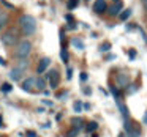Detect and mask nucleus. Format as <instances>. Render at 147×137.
Segmentation results:
<instances>
[{"label":"nucleus","instance_id":"20e7f679","mask_svg":"<svg viewBox=\"0 0 147 137\" xmlns=\"http://www.w3.org/2000/svg\"><path fill=\"white\" fill-rule=\"evenodd\" d=\"M48 77H49V87H51V88H57V87H59V82H60V77H59V73H57V71H55V70L49 71Z\"/></svg>","mask_w":147,"mask_h":137},{"label":"nucleus","instance_id":"423d86ee","mask_svg":"<svg viewBox=\"0 0 147 137\" xmlns=\"http://www.w3.org/2000/svg\"><path fill=\"white\" fill-rule=\"evenodd\" d=\"M106 10H108V3H106V0H96L95 3H93V11H95V13L103 14Z\"/></svg>","mask_w":147,"mask_h":137},{"label":"nucleus","instance_id":"4be33fe9","mask_svg":"<svg viewBox=\"0 0 147 137\" xmlns=\"http://www.w3.org/2000/svg\"><path fill=\"white\" fill-rule=\"evenodd\" d=\"M71 77H73V70H71V68H68V70H67V79L70 80Z\"/></svg>","mask_w":147,"mask_h":137},{"label":"nucleus","instance_id":"2eb2a0df","mask_svg":"<svg viewBox=\"0 0 147 137\" xmlns=\"http://www.w3.org/2000/svg\"><path fill=\"white\" fill-rule=\"evenodd\" d=\"M119 84H120V85L122 87H125V85H127V84H128V79H127V76H119Z\"/></svg>","mask_w":147,"mask_h":137},{"label":"nucleus","instance_id":"9b49d317","mask_svg":"<svg viewBox=\"0 0 147 137\" xmlns=\"http://www.w3.org/2000/svg\"><path fill=\"white\" fill-rule=\"evenodd\" d=\"M35 87L38 90H45V87H46V80L43 79V77H40V79H35Z\"/></svg>","mask_w":147,"mask_h":137},{"label":"nucleus","instance_id":"a878e982","mask_svg":"<svg viewBox=\"0 0 147 137\" xmlns=\"http://www.w3.org/2000/svg\"><path fill=\"white\" fill-rule=\"evenodd\" d=\"M43 104H45V106H52V101H48V99H43Z\"/></svg>","mask_w":147,"mask_h":137},{"label":"nucleus","instance_id":"0eeeda50","mask_svg":"<svg viewBox=\"0 0 147 137\" xmlns=\"http://www.w3.org/2000/svg\"><path fill=\"white\" fill-rule=\"evenodd\" d=\"M49 65H51V58H49V57H43L41 60L38 61V66H36V71H38V74L45 73V71L49 68Z\"/></svg>","mask_w":147,"mask_h":137},{"label":"nucleus","instance_id":"9d476101","mask_svg":"<svg viewBox=\"0 0 147 137\" xmlns=\"http://www.w3.org/2000/svg\"><path fill=\"white\" fill-rule=\"evenodd\" d=\"M131 13H133V10H131V8H127V10H123V11L119 13V17H120V21L123 22V21H127L128 17L131 16Z\"/></svg>","mask_w":147,"mask_h":137},{"label":"nucleus","instance_id":"ddd939ff","mask_svg":"<svg viewBox=\"0 0 147 137\" xmlns=\"http://www.w3.org/2000/svg\"><path fill=\"white\" fill-rule=\"evenodd\" d=\"M71 44H73L74 47H78V49H84V43H82V41H79L78 38H74L73 41H71Z\"/></svg>","mask_w":147,"mask_h":137},{"label":"nucleus","instance_id":"f8f14e48","mask_svg":"<svg viewBox=\"0 0 147 137\" xmlns=\"http://www.w3.org/2000/svg\"><path fill=\"white\" fill-rule=\"evenodd\" d=\"M86 129H87V132H92V131L98 129V123H96V121H90V123H87Z\"/></svg>","mask_w":147,"mask_h":137},{"label":"nucleus","instance_id":"7ed1b4c3","mask_svg":"<svg viewBox=\"0 0 147 137\" xmlns=\"http://www.w3.org/2000/svg\"><path fill=\"white\" fill-rule=\"evenodd\" d=\"M16 41H18V36H16L14 32H7V33H3V36H2V43H3L5 46H13Z\"/></svg>","mask_w":147,"mask_h":137},{"label":"nucleus","instance_id":"c756f323","mask_svg":"<svg viewBox=\"0 0 147 137\" xmlns=\"http://www.w3.org/2000/svg\"><path fill=\"white\" fill-rule=\"evenodd\" d=\"M84 93H86V95H90L92 92H90V88H86V90H84Z\"/></svg>","mask_w":147,"mask_h":137},{"label":"nucleus","instance_id":"2f4dec72","mask_svg":"<svg viewBox=\"0 0 147 137\" xmlns=\"http://www.w3.org/2000/svg\"><path fill=\"white\" fill-rule=\"evenodd\" d=\"M119 137H127V136H125V134H120V136H119Z\"/></svg>","mask_w":147,"mask_h":137},{"label":"nucleus","instance_id":"39448f33","mask_svg":"<svg viewBox=\"0 0 147 137\" xmlns=\"http://www.w3.org/2000/svg\"><path fill=\"white\" fill-rule=\"evenodd\" d=\"M24 73H26V70H21L19 66H16V68H13V70L10 71V79L14 80V82H18V80L22 79Z\"/></svg>","mask_w":147,"mask_h":137},{"label":"nucleus","instance_id":"dca6fc26","mask_svg":"<svg viewBox=\"0 0 147 137\" xmlns=\"http://www.w3.org/2000/svg\"><path fill=\"white\" fill-rule=\"evenodd\" d=\"M11 88H13V87H11L10 84H2V92L3 93H10Z\"/></svg>","mask_w":147,"mask_h":137},{"label":"nucleus","instance_id":"b1692460","mask_svg":"<svg viewBox=\"0 0 147 137\" xmlns=\"http://www.w3.org/2000/svg\"><path fill=\"white\" fill-rule=\"evenodd\" d=\"M26 136L27 137H36V134H35V131H27Z\"/></svg>","mask_w":147,"mask_h":137},{"label":"nucleus","instance_id":"393cba45","mask_svg":"<svg viewBox=\"0 0 147 137\" xmlns=\"http://www.w3.org/2000/svg\"><path fill=\"white\" fill-rule=\"evenodd\" d=\"M87 77H89V76H87V73H81V80H82V82H86Z\"/></svg>","mask_w":147,"mask_h":137},{"label":"nucleus","instance_id":"5701e85b","mask_svg":"<svg viewBox=\"0 0 147 137\" xmlns=\"http://www.w3.org/2000/svg\"><path fill=\"white\" fill-rule=\"evenodd\" d=\"M78 131H79V129H78V128H74V129L71 131V132H68V137H74V136L78 134Z\"/></svg>","mask_w":147,"mask_h":137},{"label":"nucleus","instance_id":"c85d7f7f","mask_svg":"<svg viewBox=\"0 0 147 137\" xmlns=\"http://www.w3.org/2000/svg\"><path fill=\"white\" fill-rule=\"evenodd\" d=\"M142 123L147 124V112H146V115H144V118H142Z\"/></svg>","mask_w":147,"mask_h":137},{"label":"nucleus","instance_id":"aec40b11","mask_svg":"<svg viewBox=\"0 0 147 137\" xmlns=\"http://www.w3.org/2000/svg\"><path fill=\"white\" fill-rule=\"evenodd\" d=\"M73 107H74V112H81V110H82V104H81L79 101H76V102H74V106H73Z\"/></svg>","mask_w":147,"mask_h":137},{"label":"nucleus","instance_id":"cd10ccee","mask_svg":"<svg viewBox=\"0 0 147 137\" xmlns=\"http://www.w3.org/2000/svg\"><path fill=\"white\" fill-rule=\"evenodd\" d=\"M5 63H7V61H5V58H3V57H0V65H2V66H3Z\"/></svg>","mask_w":147,"mask_h":137},{"label":"nucleus","instance_id":"4468645a","mask_svg":"<svg viewBox=\"0 0 147 137\" xmlns=\"http://www.w3.org/2000/svg\"><path fill=\"white\" fill-rule=\"evenodd\" d=\"M71 123L74 124V128H78V129H79V126L84 123V120H82V118H71Z\"/></svg>","mask_w":147,"mask_h":137},{"label":"nucleus","instance_id":"6ab92c4d","mask_svg":"<svg viewBox=\"0 0 147 137\" xmlns=\"http://www.w3.org/2000/svg\"><path fill=\"white\" fill-rule=\"evenodd\" d=\"M60 57H62V60H63V61H68V52H67V49H62Z\"/></svg>","mask_w":147,"mask_h":137},{"label":"nucleus","instance_id":"a211bd4d","mask_svg":"<svg viewBox=\"0 0 147 137\" xmlns=\"http://www.w3.org/2000/svg\"><path fill=\"white\" fill-rule=\"evenodd\" d=\"M7 19H8V16L7 14H0V29L7 24Z\"/></svg>","mask_w":147,"mask_h":137},{"label":"nucleus","instance_id":"f3484780","mask_svg":"<svg viewBox=\"0 0 147 137\" xmlns=\"http://www.w3.org/2000/svg\"><path fill=\"white\" fill-rule=\"evenodd\" d=\"M67 7H68V10H74V8L78 7V0H70Z\"/></svg>","mask_w":147,"mask_h":137},{"label":"nucleus","instance_id":"6e6552de","mask_svg":"<svg viewBox=\"0 0 147 137\" xmlns=\"http://www.w3.org/2000/svg\"><path fill=\"white\" fill-rule=\"evenodd\" d=\"M122 7H123L122 0H114L112 7L109 8V14H111V16H115V14H119V13L122 11Z\"/></svg>","mask_w":147,"mask_h":137},{"label":"nucleus","instance_id":"1a4fd4ad","mask_svg":"<svg viewBox=\"0 0 147 137\" xmlns=\"http://www.w3.org/2000/svg\"><path fill=\"white\" fill-rule=\"evenodd\" d=\"M21 87H22L24 92H32L33 87H35V77H27V79L22 82Z\"/></svg>","mask_w":147,"mask_h":137},{"label":"nucleus","instance_id":"412c9836","mask_svg":"<svg viewBox=\"0 0 147 137\" xmlns=\"http://www.w3.org/2000/svg\"><path fill=\"white\" fill-rule=\"evenodd\" d=\"M109 49H111V44H109V43H105V44H101L100 51H101V52H106V51H109Z\"/></svg>","mask_w":147,"mask_h":137},{"label":"nucleus","instance_id":"f03ea898","mask_svg":"<svg viewBox=\"0 0 147 137\" xmlns=\"http://www.w3.org/2000/svg\"><path fill=\"white\" fill-rule=\"evenodd\" d=\"M30 52H32V43H30L29 39H22L16 47V57L19 58V60H22V58L29 57Z\"/></svg>","mask_w":147,"mask_h":137},{"label":"nucleus","instance_id":"f257e3e1","mask_svg":"<svg viewBox=\"0 0 147 137\" xmlns=\"http://www.w3.org/2000/svg\"><path fill=\"white\" fill-rule=\"evenodd\" d=\"M19 27L24 35L30 36L36 32V19L33 16H30V14H22L19 17Z\"/></svg>","mask_w":147,"mask_h":137},{"label":"nucleus","instance_id":"7c9ffc66","mask_svg":"<svg viewBox=\"0 0 147 137\" xmlns=\"http://www.w3.org/2000/svg\"><path fill=\"white\" fill-rule=\"evenodd\" d=\"M3 126V120H2V117H0V128Z\"/></svg>","mask_w":147,"mask_h":137},{"label":"nucleus","instance_id":"bb28decb","mask_svg":"<svg viewBox=\"0 0 147 137\" xmlns=\"http://www.w3.org/2000/svg\"><path fill=\"white\" fill-rule=\"evenodd\" d=\"M134 57H136V52H134V51H130V58L133 60Z\"/></svg>","mask_w":147,"mask_h":137}]
</instances>
